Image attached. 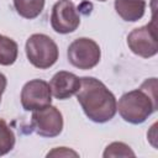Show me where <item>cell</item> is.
Listing matches in <instances>:
<instances>
[{"label":"cell","mask_w":158,"mask_h":158,"mask_svg":"<svg viewBox=\"0 0 158 158\" xmlns=\"http://www.w3.org/2000/svg\"><path fill=\"white\" fill-rule=\"evenodd\" d=\"M77 99L86 117L93 122L104 123L116 115L117 101L115 95L102 81L94 77L80 78Z\"/></svg>","instance_id":"6da1fadb"},{"label":"cell","mask_w":158,"mask_h":158,"mask_svg":"<svg viewBox=\"0 0 158 158\" xmlns=\"http://www.w3.org/2000/svg\"><path fill=\"white\" fill-rule=\"evenodd\" d=\"M116 107L126 122L132 125L144 122L157 110V79H147L139 89L125 93Z\"/></svg>","instance_id":"7a4b0ae2"},{"label":"cell","mask_w":158,"mask_h":158,"mask_svg":"<svg viewBox=\"0 0 158 158\" xmlns=\"http://www.w3.org/2000/svg\"><path fill=\"white\" fill-rule=\"evenodd\" d=\"M25 51L30 63L38 69L51 68L59 57L57 43L44 33L31 35L26 41Z\"/></svg>","instance_id":"3957f363"},{"label":"cell","mask_w":158,"mask_h":158,"mask_svg":"<svg viewBox=\"0 0 158 158\" xmlns=\"http://www.w3.org/2000/svg\"><path fill=\"white\" fill-rule=\"evenodd\" d=\"M68 60L75 68L88 70L96 67L101 58V51L99 44L88 37H80L74 40L67 51Z\"/></svg>","instance_id":"277c9868"},{"label":"cell","mask_w":158,"mask_h":158,"mask_svg":"<svg viewBox=\"0 0 158 158\" xmlns=\"http://www.w3.org/2000/svg\"><path fill=\"white\" fill-rule=\"evenodd\" d=\"M127 44L132 53L142 58L156 56L158 52V40L154 20L144 26L132 30L127 36Z\"/></svg>","instance_id":"5b68a950"},{"label":"cell","mask_w":158,"mask_h":158,"mask_svg":"<svg viewBox=\"0 0 158 158\" xmlns=\"http://www.w3.org/2000/svg\"><path fill=\"white\" fill-rule=\"evenodd\" d=\"M31 127L42 137H57L63 131L62 112L52 105L35 110L31 116Z\"/></svg>","instance_id":"8992f818"},{"label":"cell","mask_w":158,"mask_h":158,"mask_svg":"<svg viewBox=\"0 0 158 158\" xmlns=\"http://www.w3.org/2000/svg\"><path fill=\"white\" fill-rule=\"evenodd\" d=\"M51 26L57 33L67 35L74 32L80 25V16L70 0L57 1L51 12Z\"/></svg>","instance_id":"52a82bcc"},{"label":"cell","mask_w":158,"mask_h":158,"mask_svg":"<svg viewBox=\"0 0 158 158\" xmlns=\"http://www.w3.org/2000/svg\"><path fill=\"white\" fill-rule=\"evenodd\" d=\"M21 105L26 111L43 109L52 102V91L49 84L42 79L27 81L21 90Z\"/></svg>","instance_id":"ba28073f"},{"label":"cell","mask_w":158,"mask_h":158,"mask_svg":"<svg viewBox=\"0 0 158 158\" xmlns=\"http://www.w3.org/2000/svg\"><path fill=\"white\" fill-rule=\"evenodd\" d=\"M79 86H80V78L74 73L65 70L57 72L49 81L52 95L58 100L69 99L70 96L77 94Z\"/></svg>","instance_id":"9c48e42d"},{"label":"cell","mask_w":158,"mask_h":158,"mask_svg":"<svg viewBox=\"0 0 158 158\" xmlns=\"http://www.w3.org/2000/svg\"><path fill=\"white\" fill-rule=\"evenodd\" d=\"M115 10L117 15L128 22H136L141 20L146 11L144 0H115Z\"/></svg>","instance_id":"30bf717a"},{"label":"cell","mask_w":158,"mask_h":158,"mask_svg":"<svg viewBox=\"0 0 158 158\" xmlns=\"http://www.w3.org/2000/svg\"><path fill=\"white\" fill-rule=\"evenodd\" d=\"M46 0H14V6L17 14L23 19H36L44 7Z\"/></svg>","instance_id":"8fae6325"},{"label":"cell","mask_w":158,"mask_h":158,"mask_svg":"<svg viewBox=\"0 0 158 158\" xmlns=\"http://www.w3.org/2000/svg\"><path fill=\"white\" fill-rule=\"evenodd\" d=\"M19 56L17 43L4 35H0V65H11Z\"/></svg>","instance_id":"7c38bea8"},{"label":"cell","mask_w":158,"mask_h":158,"mask_svg":"<svg viewBox=\"0 0 158 158\" xmlns=\"http://www.w3.org/2000/svg\"><path fill=\"white\" fill-rule=\"evenodd\" d=\"M15 135L5 120L0 118V156H5L15 147Z\"/></svg>","instance_id":"4fadbf2b"},{"label":"cell","mask_w":158,"mask_h":158,"mask_svg":"<svg viewBox=\"0 0 158 158\" xmlns=\"http://www.w3.org/2000/svg\"><path fill=\"white\" fill-rule=\"evenodd\" d=\"M102 157H135V152L123 142H112L105 148Z\"/></svg>","instance_id":"5bb4252c"},{"label":"cell","mask_w":158,"mask_h":158,"mask_svg":"<svg viewBox=\"0 0 158 158\" xmlns=\"http://www.w3.org/2000/svg\"><path fill=\"white\" fill-rule=\"evenodd\" d=\"M49 156H56V157H62V156H64V157H68V156H78V153L77 152H74V151H70V149H68L67 147H58V148H54L53 151H51V152H48L47 153V157H49Z\"/></svg>","instance_id":"9a60e30c"},{"label":"cell","mask_w":158,"mask_h":158,"mask_svg":"<svg viewBox=\"0 0 158 158\" xmlns=\"http://www.w3.org/2000/svg\"><path fill=\"white\" fill-rule=\"evenodd\" d=\"M6 85H7L6 77L2 73H0V102H1V96H2V94L5 91V89H6Z\"/></svg>","instance_id":"2e32d148"},{"label":"cell","mask_w":158,"mask_h":158,"mask_svg":"<svg viewBox=\"0 0 158 158\" xmlns=\"http://www.w3.org/2000/svg\"><path fill=\"white\" fill-rule=\"evenodd\" d=\"M99 1H106V0H99Z\"/></svg>","instance_id":"e0dca14e"}]
</instances>
